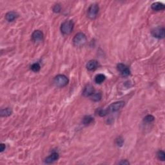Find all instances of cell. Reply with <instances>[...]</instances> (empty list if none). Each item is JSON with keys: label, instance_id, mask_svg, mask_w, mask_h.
Masks as SVG:
<instances>
[{"label": "cell", "instance_id": "6da1fadb", "mask_svg": "<svg viewBox=\"0 0 165 165\" xmlns=\"http://www.w3.org/2000/svg\"><path fill=\"white\" fill-rule=\"evenodd\" d=\"M74 23L72 20H66L63 22L60 27V30L63 34L68 35L72 33L74 29Z\"/></svg>", "mask_w": 165, "mask_h": 165}, {"label": "cell", "instance_id": "7a4b0ae2", "mask_svg": "<svg viewBox=\"0 0 165 165\" xmlns=\"http://www.w3.org/2000/svg\"><path fill=\"white\" fill-rule=\"evenodd\" d=\"M87 36L86 35L82 32H79L75 35L73 38V44L74 46L77 47H80L85 45L87 43Z\"/></svg>", "mask_w": 165, "mask_h": 165}, {"label": "cell", "instance_id": "3957f363", "mask_svg": "<svg viewBox=\"0 0 165 165\" xmlns=\"http://www.w3.org/2000/svg\"><path fill=\"white\" fill-rule=\"evenodd\" d=\"M69 80L66 76L63 74H59L54 79V84L55 86L59 88H63L68 85Z\"/></svg>", "mask_w": 165, "mask_h": 165}, {"label": "cell", "instance_id": "277c9868", "mask_svg": "<svg viewBox=\"0 0 165 165\" xmlns=\"http://www.w3.org/2000/svg\"><path fill=\"white\" fill-rule=\"evenodd\" d=\"M125 104V103L123 101H116V102L112 103L106 108L107 114H109L113 113V112H116L117 111L120 110L123 107H124Z\"/></svg>", "mask_w": 165, "mask_h": 165}, {"label": "cell", "instance_id": "5b68a950", "mask_svg": "<svg viewBox=\"0 0 165 165\" xmlns=\"http://www.w3.org/2000/svg\"><path fill=\"white\" fill-rule=\"evenodd\" d=\"M100 10V7L98 4L93 3L90 5L87 10V16L90 20H95L97 18Z\"/></svg>", "mask_w": 165, "mask_h": 165}, {"label": "cell", "instance_id": "8992f818", "mask_svg": "<svg viewBox=\"0 0 165 165\" xmlns=\"http://www.w3.org/2000/svg\"><path fill=\"white\" fill-rule=\"evenodd\" d=\"M151 33L153 37L158 39H163L165 35V30L164 27H157L153 29Z\"/></svg>", "mask_w": 165, "mask_h": 165}, {"label": "cell", "instance_id": "52a82bcc", "mask_svg": "<svg viewBox=\"0 0 165 165\" xmlns=\"http://www.w3.org/2000/svg\"><path fill=\"white\" fill-rule=\"evenodd\" d=\"M117 69L123 77H127L130 75V70L127 66L123 63H119L117 65Z\"/></svg>", "mask_w": 165, "mask_h": 165}, {"label": "cell", "instance_id": "ba28073f", "mask_svg": "<svg viewBox=\"0 0 165 165\" xmlns=\"http://www.w3.org/2000/svg\"><path fill=\"white\" fill-rule=\"evenodd\" d=\"M44 35L42 31L40 30H36L34 31L32 34V40L35 43H39L43 40Z\"/></svg>", "mask_w": 165, "mask_h": 165}, {"label": "cell", "instance_id": "9c48e42d", "mask_svg": "<svg viewBox=\"0 0 165 165\" xmlns=\"http://www.w3.org/2000/svg\"><path fill=\"white\" fill-rule=\"evenodd\" d=\"M100 63H99L97 60L92 59L90 60V61H89L87 63L86 68L89 71H94L95 70L97 69V68L100 67Z\"/></svg>", "mask_w": 165, "mask_h": 165}, {"label": "cell", "instance_id": "30bf717a", "mask_svg": "<svg viewBox=\"0 0 165 165\" xmlns=\"http://www.w3.org/2000/svg\"><path fill=\"white\" fill-rule=\"evenodd\" d=\"M94 88L92 86V85H87L86 87H85V89L82 91V95L85 97H90L93 93H94Z\"/></svg>", "mask_w": 165, "mask_h": 165}, {"label": "cell", "instance_id": "8fae6325", "mask_svg": "<svg viewBox=\"0 0 165 165\" xmlns=\"http://www.w3.org/2000/svg\"><path fill=\"white\" fill-rule=\"evenodd\" d=\"M59 153L57 152H53L51 154L48 156L45 159V163L46 164H50V163H53L54 162L56 161L57 159H59Z\"/></svg>", "mask_w": 165, "mask_h": 165}, {"label": "cell", "instance_id": "7c38bea8", "mask_svg": "<svg viewBox=\"0 0 165 165\" xmlns=\"http://www.w3.org/2000/svg\"><path fill=\"white\" fill-rule=\"evenodd\" d=\"M19 17V14L14 12V11H10V12H7L5 14V20H6L8 22H12L16 20Z\"/></svg>", "mask_w": 165, "mask_h": 165}, {"label": "cell", "instance_id": "4fadbf2b", "mask_svg": "<svg viewBox=\"0 0 165 165\" xmlns=\"http://www.w3.org/2000/svg\"><path fill=\"white\" fill-rule=\"evenodd\" d=\"M151 8L153 10L155 11H161L165 9V5L160 2H155L153 3L151 5Z\"/></svg>", "mask_w": 165, "mask_h": 165}, {"label": "cell", "instance_id": "5bb4252c", "mask_svg": "<svg viewBox=\"0 0 165 165\" xmlns=\"http://www.w3.org/2000/svg\"><path fill=\"white\" fill-rule=\"evenodd\" d=\"M106 79V76L103 74H99L95 77V82L97 84H101Z\"/></svg>", "mask_w": 165, "mask_h": 165}, {"label": "cell", "instance_id": "9a60e30c", "mask_svg": "<svg viewBox=\"0 0 165 165\" xmlns=\"http://www.w3.org/2000/svg\"><path fill=\"white\" fill-rule=\"evenodd\" d=\"M12 114V110L10 108H6L4 109H1L0 115H1V117H7L9 116V115H10Z\"/></svg>", "mask_w": 165, "mask_h": 165}, {"label": "cell", "instance_id": "2e32d148", "mask_svg": "<svg viewBox=\"0 0 165 165\" xmlns=\"http://www.w3.org/2000/svg\"><path fill=\"white\" fill-rule=\"evenodd\" d=\"M93 121V117H92L91 115H86L82 119V124L84 125H89Z\"/></svg>", "mask_w": 165, "mask_h": 165}, {"label": "cell", "instance_id": "e0dca14e", "mask_svg": "<svg viewBox=\"0 0 165 165\" xmlns=\"http://www.w3.org/2000/svg\"><path fill=\"white\" fill-rule=\"evenodd\" d=\"M90 97H91L92 101H94V102H98L102 98V95L101 93H93Z\"/></svg>", "mask_w": 165, "mask_h": 165}, {"label": "cell", "instance_id": "ac0fdd59", "mask_svg": "<svg viewBox=\"0 0 165 165\" xmlns=\"http://www.w3.org/2000/svg\"><path fill=\"white\" fill-rule=\"evenodd\" d=\"M31 69L34 72H39L41 69V66L38 63H35L34 64H32L31 67Z\"/></svg>", "mask_w": 165, "mask_h": 165}, {"label": "cell", "instance_id": "d6986e66", "mask_svg": "<svg viewBox=\"0 0 165 165\" xmlns=\"http://www.w3.org/2000/svg\"><path fill=\"white\" fill-rule=\"evenodd\" d=\"M157 157L161 161H165V153L163 150H159L157 153Z\"/></svg>", "mask_w": 165, "mask_h": 165}, {"label": "cell", "instance_id": "ffe728a7", "mask_svg": "<svg viewBox=\"0 0 165 165\" xmlns=\"http://www.w3.org/2000/svg\"><path fill=\"white\" fill-rule=\"evenodd\" d=\"M155 120V117L152 115H147L144 117L143 121L147 123H150Z\"/></svg>", "mask_w": 165, "mask_h": 165}, {"label": "cell", "instance_id": "44dd1931", "mask_svg": "<svg viewBox=\"0 0 165 165\" xmlns=\"http://www.w3.org/2000/svg\"><path fill=\"white\" fill-rule=\"evenodd\" d=\"M61 5L59 4H56L52 8V10H53V12L55 13H59L61 12Z\"/></svg>", "mask_w": 165, "mask_h": 165}, {"label": "cell", "instance_id": "7402d4cb", "mask_svg": "<svg viewBox=\"0 0 165 165\" xmlns=\"http://www.w3.org/2000/svg\"><path fill=\"white\" fill-rule=\"evenodd\" d=\"M97 114L101 117H104L108 115L106 112V109H99L97 110Z\"/></svg>", "mask_w": 165, "mask_h": 165}, {"label": "cell", "instance_id": "603a6c76", "mask_svg": "<svg viewBox=\"0 0 165 165\" xmlns=\"http://www.w3.org/2000/svg\"><path fill=\"white\" fill-rule=\"evenodd\" d=\"M124 142V140L121 137H119L117 139H116V145L119 147H121Z\"/></svg>", "mask_w": 165, "mask_h": 165}, {"label": "cell", "instance_id": "cb8c5ba5", "mask_svg": "<svg viewBox=\"0 0 165 165\" xmlns=\"http://www.w3.org/2000/svg\"><path fill=\"white\" fill-rule=\"evenodd\" d=\"M5 148H6V146H5V144L1 143V145H0V151H1V152H3V151L5 150Z\"/></svg>", "mask_w": 165, "mask_h": 165}, {"label": "cell", "instance_id": "d4e9b609", "mask_svg": "<svg viewBox=\"0 0 165 165\" xmlns=\"http://www.w3.org/2000/svg\"><path fill=\"white\" fill-rule=\"evenodd\" d=\"M119 164H130V163L127 160H122L121 162H119Z\"/></svg>", "mask_w": 165, "mask_h": 165}]
</instances>
